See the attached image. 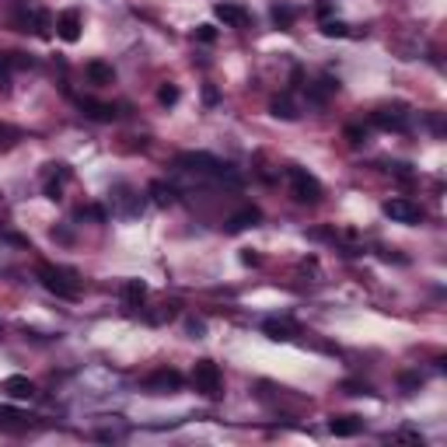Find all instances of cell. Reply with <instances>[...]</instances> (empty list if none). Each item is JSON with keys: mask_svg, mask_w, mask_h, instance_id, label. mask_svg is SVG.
Wrapping results in <instances>:
<instances>
[{"mask_svg": "<svg viewBox=\"0 0 447 447\" xmlns=\"http://www.w3.org/2000/svg\"><path fill=\"white\" fill-rule=\"evenodd\" d=\"M335 91H339V81H332V77H322V81H315V84L304 87L308 102H315V105H325L328 95H335Z\"/></svg>", "mask_w": 447, "mask_h": 447, "instance_id": "16", "label": "cell"}, {"mask_svg": "<svg viewBox=\"0 0 447 447\" xmlns=\"http://www.w3.org/2000/svg\"><path fill=\"white\" fill-rule=\"evenodd\" d=\"M381 210H384L388 220H395V224H409V227L426 220V210H423L419 203H412V200H402V196H399V200H388Z\"/></svg>", "mask_w": 447, "mask_h": 447, "instance_id": "7", "label": "cell"}, {"mask_svg": "<svg viewBox=\"0 0 447 447\" xmlns=\"http://www.w3.org/2000/svg\"><path fill=\"white\" fill-rule=\"evenodd\" d=\"M144 301H147V284H144V280H126V284H122V304H126L129 311H136Z\"/></svg>", "mask_w": 447, "mask_h": 447, "instance_id": "15", "label": "cell"}, {"mask_svg": "<svg viewBox=\"0 0 447 447\" xmlns=\"http://www.w3.org/2000/svg\"><path fill=\"white\" fill-rule=\"evenodd\" d=\"M262 332H266L273 343H286V339H293L301 328H297V322H290V318H266V322H262Z\"/></svg>", "mask_w": 447, "mask_h": 447, "instance_id": "11", "label": "cell"}, {"mask_svg": "<svg viewBox=\"0 0 447 447\" xmlns=\"http://www.w3.org/2000/svg\"><path fill=\"white\" fill-rule=\"evenodd\" d=\"M328 430H332L335 437H357V433L364 430V419H360V416H332V419H328Z\"/></svg>", "mask_w": 447, "mask_h": 447, "instance_id": "13", "label": "cell"}, {"mask_svg": "<svg viewBox=\"0 0 447 447\" xmlns=\"http://www.w3.org/2000/svg\"><path fill=\"white\" fill-rule=\"evenodd\" d=\"M370 122H374L377 129H388V133H409V126H412V112H409L402 102H395V105H381V109H374V112H370Z\"/></svg>", "mask_w": 447, "mask_h": 447, "instance_id": "4", "label": "cell"}, {"mask_svg": "<svg viewBox=\"0 0 447 447\" xmlns=\"http://www.w3.org/2000/svg\"><path fill=\"white\" fill-rule=\"evenodd\" d=\"M399 384H402V392L412 395V392H419V388H423V374H419V370H409V374L399 377Z\"/></svg>", "mask_w": 447, "mask_h": 447, "instance_id": "22", "label": "cell"}, {"mask_svg": "<svg viewBox=\"0 0 447 447\" xmlns=\"http://www.w3.org/2000/svg\"><path fill=\"white\" fill-rule=\"evenodd\" d=\"M81 109H84V116H87V119H95V122H112L116 116H119V112H116V105H105V102H91V98H84Z\"/></svg>", "mask_w": 447, "mask_h": 447, "instance_id": "18", "label": "cell"}, {"mask_svg": "<svg viewBox=\"0 0 447 447\" xmlns=\"http://www.w3.org/2000/svg\"><path fill=\"white\" fill-rule=\"evenodd\" d=\"M259 220H262V210H259V206H242V210L227 220V231L238 235V231H244V227H255Z\"/></svg>", "mask_w": 447, "mask_h": 447, "instance_id": "14", "label": "cell"}, {"mask_svg": "<svg viewBox=\"0 0 447 447\" xmlns=\"http://www.w3.org/2000/svg\"><path fill=\"white\" fill-rule=\"evenodd\" d=\"M56 36L63 42L81 39V11H77V7H67V11L56 18Z\"/></svg>", "mask_w": 447, "mask_h": 447, "instance_id": "9", "label": "cell"}, {"mask_svg": "<svg viewBox=\"0 0 447 447\" xmlns=\"http://www.w3.org/2000/svg\"><path fill=\"white\" fill-rule=\"evenodd\" d=\"M193 388L206 395V399H220L224 395V374L213 360H196L193 367Z\"/></svg>", "mask_w": 447, "mask_h": 447, "instance_id": "3", "label": "cell"}, {"mask_svg": "<svg viewBox=\"0 0 447 447\" xmlns=\"http://www.w3.org/2000/svg\"><path fill=\"white\" fill-rule=\"evenodd\" d=\"M45 168H49V178H45V196H49V200H60L63 182L70 178V168H67V164H45Z\"/></svg>", "mask_w": 447, "mask_h": 447, "instance_id": "12", "label": "cell"}, {"mask_svg": "<svg viewBox=\"0 0 447 447\" xmlns=\"http://www.w3.org/2000/svg\"><path fill=\"white\" fill-rule=\"evenodd\" d=\"M322 36H328V39H346L350 28H346L343 21H322Z\"/></svg>", "mask_w": 447, "mask_h": 447, "instance_id": "24", "label": "cell"}, {"mask_svg": "<svg viewBox=\"0 0 447 447\" xmlns=\"http://www.w3.org/2000/svg\"><path fill=\"white\" fill-rule=\"evenodd\" d=\"M346 140H350L353 147H360V144H367V129H364V126H357V122H353V126H346Z\"/></svg>", "mask_w": 447, "mask_h": 447, "instance_id": "28", "label": "cell"}, {"mask_svg": "<svg viewBox=\"0 0 447 447\" xmlns=\"http://www.w3.org/2000/svg\"><path fill=\"white\" fill-rule=\"evenodd\" d=\"M178 98H182V91H178L175 84H161V87H158V102H161V105H175Z\"/></svg>", "mask_w": 447, "mask_h": 447, "instance_id": "25", "label": "cell"}, {"mask_svg": "<svg viewBox=\"0 0 447 447\" xmlns=\"http://www.w3.org/2000/svg\"><path fill=\"white\" fill-rule=\"evenodd\" d=\"M21 140V129H14V126H4L0 122V147H14Z\"/></svg>", "mask_w": 447, "mask_h": 447, "instance_id": "26", "label": "cell"}, {"mask_svg": "<svg viewBox=\"0 0 447 447\" xmlns=\"http://www.w3.org/2000/svg\"><path fill=\"white\" fill-rule=\"evenodd\" d=\"M39 280L49 293H56V297H63V301H77V297H81V280H77L74 269H63V266H49V262H42Z\"/></svg>", "mask_w": 447, "mask_h": 447, "instance_id": "1", "label": "cell"}, {"mask_svg": "<svg viewBox=\"0 0 447 447\" xmlns=\"http://www.w3.org/2000/svg\"><path fill=\"white\" fill-rule=\"evenodd\" d=\"M185 384V377L175 370V367H158V370H151L147 377H144V388L151 392V395H171V392H178Z\"/></svg>", "mask_w": 447, "mask_h": 447, "instance_id": "6", "label": "cell"}, {"mask_svg": "<svg viewBox=\"0 0 447 447\" xmlns=\"http://www.w3.org/2000/svg\"><path fill=\"white\" fill-rule=\"evenodd\" d=\"M18 32H36L39 39H49L53 36V18L45 7H36V4H18Z\"/></svg>", "mask_w": 447, "mask_h": 447, "instance_id": "5", "label": "cell"}, {"mask_svg": "<svg viewBox=\"0 0 447 447\" xmlns=\"http://www.w3.org/2000/svg\"><path fill=\"white\" fill-rule=\"evenodd\" d=\"M77 217H81V220L87 217V220H98V224H102L109 213H105V206H81V210H77Z\"/></svg>", "mask_w": 447, "mask_h": 447, "instance_id": "29", "label": "cell"}, {"mask_svg": "<svg viewBox=\"0 0 447 447\" xmlns=\"http://www.w3.org/2000/svg\"><path fill=\"white\" fill-rule=\"evenodd\" d=\"M293 18H297V11H293V7H280V4L273 7V21H276L280 28H290V25H293Z\"/></svg>", "mask_w": 447, "mask_h": 447, "instance_id": "23", "label": "cell"}, {"mask_svg": "<svg viewBox=\"0 0 447 447\" xmlns=\"http://www.w3.org/2000/svg\"><path fill=\"white\" fill-rule=\"evenodd\" d=\"M84 74H87V81L91 84H112L116 81V67L105 63V60H91V63L84 67Z\"/></svg>", "mask_w": 447, "mask_h": 447, "instance_id": "17", "label": "cell"}, {"mask_svg": "<svg viewBox=\"0 0 447 447\" xmlns=\"http://www.w3.org/2000/svg\"><path fill=\"white\" fill-rule=\"evenodd\" d=\"M343 388H346V395H370L364 381H343Z\"/></svg>", "mask_w": 447, "mask_h": 447, "instance_id": "30", "label": "cell"}, {"mask_svg": "<svg viewBox=\"0 0 447 447\" xmlns=\"http://www.w3.org/2000/svg\"><path fill=\"white\" fill-rule=\"evenodd\" d=\"M4 392H7L11 399H32V395H36V384H32L28 377H21V374H11V377L4 381Z\"/></svg>", "mask_w": 447, "mask_h": 447, "instance_id": "19", "label": "cell"}, {"mask_svg": "<svg viewBox=\"0 0 447 447\" xmlns=\"http://www.w3.org/2000/svg\"><path fill=\"white\" fill-rule=\"evenodd\" d=\"M151 196H154V203H158V206H171V203H175V189H171V185H164V182H154V185H151Z\"/></svg>", "mask_w": 447, "mask_h": 447, "instance_id": "21", "label": "cell"}, {"mask_svg": "<svg viewBox=\"0 0 447 447\" xmlns=\"http://www.w3.org/2000/svg\"><path fill=\"white\" fill-rule=\"evenodd\" d=\"M203 98H206V105H217V87H210V84H206V87H203Z\"/></svg>", "mask_w": 447, "mask_h": 447, "instance_id": "32", "label": "cell"}, {"mask_svg": "<svg viewBox=\"0 0 447 447\" xmlns=\"http://www.w3.org/2000/svg\"><path fill=\"white\" fill-rule=\"evenodd\" d=\"M286 178H290V196L297 203H311V206L322 203L325 189H322V182L315 175H308L304 168H286Z\"/></svg>", "mask_w": 447, "mask_h": 447, "instance_id": "2", "label": "cell"}, {"mask_svg": "<svg viewBox=\"0 0 447 447\" xmlns=\"http://www.w3.org/2000/svg\"><path fill=\"white\" fill-rule=\"evenodd\" d=\"M242 262L244 266H259V255L255 252H242Z\"/></svg>", "mask_w": 447, "mask_h": 447, "instance_id": "34", "label": "cell"}, {"mask_svg": "<svg viewBox=\"0 0 447 447\" xmlns=\"http://www.w3.org/2000/svg\"><path fill=\"white\" fill-rule=\"evenodd\" d=\"M28 430H32V419H28L25 412H18V409H11V406H0V433L21 437V433H28Z\"/></svg>", "mask_w": 447, "mask_h": 447, "instance_id": "8", "label": "cell"}, {"mask_svg": "<svg viewBox=\"0 0 447 447\" xmlns=\"http://www.w3.org/2000/svg\"><path fill=\"white\" fill-rule=\"evenodd\" d=\"M189 332H193V335L200 339V335H203V332H206V325H203V322H196V318H193V322H189Z\"/></svg>", "mask_w": 447, "mask_h": 447, "instance_id": "33", "label": "cell"}, {"mask_svg": "<svg viewBox=\"0 0 447 447\" xmlns=\"http://www.w3.org/2000/svg\"><path fill=\"white\" fill-rule=\"evenodd\" d=\"M196 39L206 42V45H210V42H217V28H213V25H200V28H196Z\"/></svg>", "mask_w": 447, "mask_h": 447, "instance_id": "31", "label": "cell"}, {"mask_svg": "<svg viewBox=\"0 0 447 447\" xmlns=\"http://www.w3.org/2000/svg\"><path fill=\"white\" fill-rule=\"evenodd\" d=\"M11 70H14V67H11V53H0V87H4V91H7V87H11Z\"/></svg>", "mask_w": 447, "mask_h": 447, "instance_id": "27", "label": "cell"}, {"mask_svg": "<svg viewBox=\"0 0 447 447\" xmlns=\"http://www.w3.org/2000/svg\"><path fill=\"white\" fill-rule=\"evenodd\" d=\"M213 14H217L227 28H244V25L252 21L248 7H242V4H217V7H213Z\"/></svg>", "mask_w": 447, "mask_h": 447, "instance_id": "10", "label": "cell"}, {"mask_svg": "<svg viewBox=\"0 0 447 447\" xmlns=\"http://www.w3.org/2000/svg\"><path fill=\"white\" fill-rule=\"evenodd\" d=\"M269 112L276 116V119H297V105H293V98L290 95H280V98H273L269 102Z\"/></svg>", "mask_w": 447, "mask_h": 447, "instance_id": "20", "label": "cell"}]
</instances>
